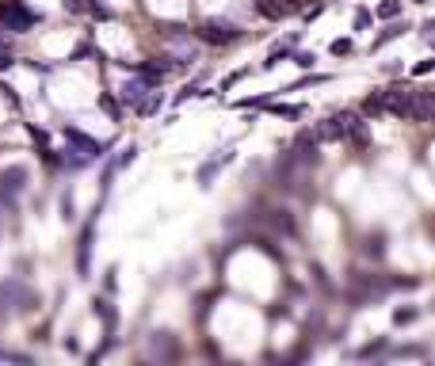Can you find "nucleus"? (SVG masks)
<instances>
[{
	"label": "nucleus",
	"instance_id": "obj_2",
	"mask_svg": "<svg viewBox=\"0 0 435 366\" xmlns=\"http://www.w3.org/2000/svg\"><path fill=\"white\" fill-rule=\"evenodd\" d=\"M0 23L8 27V31H27L34 23V16L23 8V0H4L0 4Z\"/></svg>",
	"mask_w": 435,
	"mask_h": 366
},
{
	"label": "nucleus",
	"instance_id": "obj_17",
	"mask_svg": "<svg viewBox=\"0 0 435 366\" xmlns=\"http://www.w3.org/2000/svg\"><path fill=\"white\" fill-rule=\"evenodd\" d=\"M409 321H416V309H397L394 313V325H409Z\"/></svg>",
	"mask_w": 435,
	"mask_h": 366
},
{
	"label": "nucleus",
	"instance_id": "obj_18",
	"mask_svg": "<svg viewBox=\"0 0 435 366\" xmlns=\"http://www.w3.org/2000/svg\"><path fill=\"white\" fill-rule=\"evenodd\" d=\"M332 54H336V57L352 54V42H347V39H336V42H332Z\"/></svg>",
	"mask_w": 435,
	"mask_h": 366
},
{
	"label": "nucleus",
	"instance_id": "obj_7",
	"mask_svg": "<svg viewBox=\"0 0 435 366\" xmlns=\"http://www.w3.org/2000/svg\"><path fill=\"white\" fill-rule=\"evenodd\" d=\"M153 88L149 81H126L123 84V103H130V107H138L141 99H145V92Z\"/></svg>",
	"mask_w": 435,
	"mask_h": 366
},
{
	"label": "nucleus",
	"instance_id": "obj_11",
	"mask_svg": "<svg viewBox=\"0 0 435 366\" xmlns=\"http://www.w3.org/2000/svg\"><path fill=\"white\" fill-rule=\"evenodd\" d=\"M271 221H275V229H283V233H294V218H290L287 210H275V218Z\"/></svg>",
	"mask_w": 435,
	"mask_h": 366
},
{
	"label": "nucleus",
	"instance_id": "obj_19",
	"mask_svg": "<svg viewBox=\"0 0 435 366\" xmlns=\"http://www.w3.org/2000/svg\"><path fill=\"white\" fill-rule=\"evenodd\" d=\"M134 153H138V149H134V145H130V149H123V156H119V168H126V164L134 161Z\"/></svg>",
	"mask_w": 435,
	"mask_h": 366
},
{
	"label": "nucleus",
	"instance_id": "obj_16",
	"mask_svg": "<svg viewBox=\"0 0 435 366\" xmlns=\"http://www.w3.org/2000/svg\"><path fill=\"white\" fill-rule=\"evenodd\" d=\"M363 111H367V114H382V92H378V96H370L367 103H363Z\"/></svg>",
	"mask_w": 435,
	"mask_h": 366
},
{
	"label": "nucleus",
	"instance_id": "obj_14",
	"mask_svg": "<svg viewBox=\"0 0 435 366\" xmlns=\"http://www.w3.org/2000/svg\"><path fill=\"white\" fill-rule=\"evenodd\" d=\"M156 107H161V92H156V96H149V99H141V103H138V111H141V114H153Z\"/></svg>",
	"mask_w": 435,
	"mask_h": 366
},
{
	"label": "nucleus",
	"instance_id": "obj_1",
	"mask_svg": "<svg viewBox=\"0 0 435 366\" xmlns=\"http://www.w3.org/2000/svg\"><path fill=\"white\" fill-rule=\"evenodd\" d=\"M382 111L397 114V119H409V111H412V88L409 84H394V88L382 92Z\"/></svg>",
	"mask_w": 435,
	"mask_h": 366
},
{
	"label": "nucleus",
	"instance_id": "obj_9",
	"mask_svg": "<svg viewBox=\"0 0 435 366\" xmlns=\"http://www.w3.org/2000/svg\"><path fill=\"white\" fill-rule=\"evenodd\" d=\"M88 256H92V225L84 229V236H81V248H77V275H88Z\"/></svg>",
	"mask_w": 435,
	"mask_h": 366
},
{
	"label": "nucleus",
	"instance_id": "obj_20",
	"mask_svg": "<svg viewBox=\"0 0 435 366\" xmlns=\"http://www.w3.org/2000/svg\"><path fill=\"white\" fill-rule=\"evenodd\" d=\"M416 4H427V0H416Z\"/></svg>",
	"mask_w": 435,
	"mask_h": 366
},
{
	"label": "nucleus",
	"instance_id": "obj_5",
	"mask_svg": "<svg viewBox=\"0 0 435 366\" xmlns=\"http://www.w3.org/2000/svg\"><path fill=\"white\" fill-rule=\"evenodd\" d=\"M412 122H427L432 119V92L424 88H412V111H409Z\"/></svg>",
	"mask_w": 435,
	"mask_h": 366
},
{
	"label": "nucleus",
	"instance_id": "obj_8",
	"mask_svg": "<svg viewBox=\"0 0 435 366\" xmlns=\"http://www.w3.org/2000/svg\"><path fill=\"white\" fill-rule=\"evenodd\" d=\"M23 179H27V168H8L4 176H0V191H8V195H16L19 187H23Z\"/></svg>",
	"mask_w": 435,
	"mask_h": 366
},
{
	"label": "nucleus",
	"instance_id": "obj_12",
	"mask_svg": "<svg viewBox=\"0 0 435 366\" xmlns=\"http://www.w3.org/2000/svg\"><path fill=\"white\" fill-rule=\"evenodd\" d=\"M397 12H401V0H382V4H378V16L382 19H394Z\"/></svg>",
	"mask_w": 435,
	"mask_h": 366
},
{
	"label": "nucleus",
	"instance_id": "obj_15",
	"mask_svg": "<svg viewBox=\"0 0 435 366\" xmlns=\"http://www.w3.org/2000/svg\"><path fill=\"white\" fill-rule=\"evenodd\" d=\"M12 65H16V57H12V50L0 42V73H4V69H12Z\"/></svg>",
	"mask_w": 435,
	"mask_h": 366
},
{
	"label": "nucleus",
	"instance_id": "obj_10",
	"mask_svg": "<svg viewBox=\"0 0 435 366\" xmlns=\"http://www.w3.org/2000/svg\"><path fill=\"white\" fill-rule=\"evenodd\" d=\"M65 138H69V141H73V145H77V149H81V153H84V156H99V145H96V141H92V138H84V134H81V130H69V134H65Z\"/></svg>",
	"mask_w": 435,
	"mask_h": 366
},
{
	"label": "nucleus",
	"instance_id": "obj_4",
	"mask_svg": "<svg viewBox=\"0 0 435 366\" xmlns=\"http://www.w3.org/2000/svg\"><path fill=\"white\" fill-rule=\"evenodd\" d=\"M344 134H359V119L352 111H340L329 119V126H321V138H344Z\"/></svg>",
	"mask_w": 435,
	"mask_h": 366
},
{
	"label": "nucleus",
	"instance_id": "obj_13",
	"mask_svg": "<svg viewBox=\"0 0 435 366\" xmlns=\"http://www.w3.org/2000/svg\"><path fill=\"white\" fill-rule=\"evenodd\" d=\"M96 317H103L107 325H115V313H111V301H99V298H96Z\"/></svg>",
	"mask_w": 435,
	"mask_h": 366
},
{
	"label": "nucleus",
	"instance_id": "obj_3",
	"mask_svg": "<svg viewBox=\"0 0 435 366\" xmlns=\"http://www.w3.org/2000/svg\"><path fill=\"white\" fill-rule=\"evenodd\" d=\"M199 39H203V42H210V46H222V42L241 39V31H237L233 23H218V19H210V23H203V27H199Z\"/></svg>",
	"mask_w": 435,
	"mask_h": 366
},
{
	"label": "nucleus",
	"instance_id": "obj_6",
	"mask_svg": "<svg viewBox=\"0 0 435 366\" xmlns=\"http://www.w3.org/2000/svg\"><path fill=\"white\" fill-rule=\"evenodd\" d=\"M256 8H260L267 19H287L298 4H294V0H256Z\"/></svg>",
	"mask_w": 435,
	"mask_h": 366
}]
</instances>
